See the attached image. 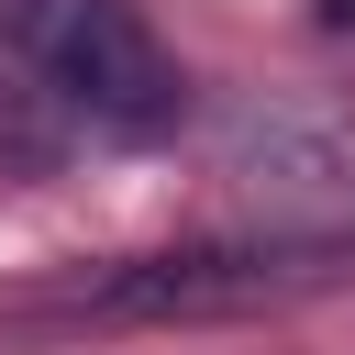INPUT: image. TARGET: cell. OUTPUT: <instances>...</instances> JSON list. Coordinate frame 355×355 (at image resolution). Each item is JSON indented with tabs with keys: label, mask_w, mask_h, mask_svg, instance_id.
<instances>
[{
	"label": "cell",
	"mask_w": 355,
	"mask_h": 355,
	"mask_svg": "<svg viewBox=\"0 0 355 355\" xmlns=\"http://www.w3.org/2000/svg\"><path fill=\"white\" fill-rule=\"evenodd\" d=\"M322 22H355V0H322Z\"/></svg>",
	"instance_id": "3"
},
{
	"label": "cell",
	"mask_w": 355,
	"mask_h": 355,
	"mask_svg": "<svg viewBox=\"0 0 355 355\" xmlns=\"http://www.w3.org/2000/svg\"><path fill=\"white\" fill-rule=\"evenodd\" d=\"M355 277V233H233V244H166L78 277L55 311L78 322H233V311H288Z\"/></svg>",
	"instance_id": "1"
},
{
	"label": "cell",
	"mask_w": 355,
	"mask_h": 355,
	"mask_svg": "<svg viewBox=\"0 0 355 355\" xmlns=\"http://www.w3.org/2000/svg\"><path fill=\"white\" fill-rule=\"evenodd\" d=\"M0 44H11L89 133L144 144V133H166V122L189 111V78H178V55L155 44V22H144L133 0H0Z\"/></svg>",
	"instance_id": "2"
}]
</instances>
